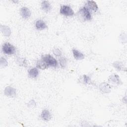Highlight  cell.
Here are the masks:
<instances>
[{
    "instance_id": "6da1fadb",
    "label": "cell",
    "mask_w": 127,
    "mask_h": 127,
    "mask_svg": "<svg viewBox=\"0 0 127 127\" xmlns=\"http://www.w3.org/2000/svg\"><path fill=\"white\" fill-rule=\"evenodd\" d=\"M77 15L79 19L82 21L90 20L92 19L91 14L89 10L85 6L81 8L77 13Z\"/></svg>"
},
{
    "instance_id": "7a4b0ae2",
    "label": "cell",
    "mask_w": 127,
    "mask_h": 127,
    "mask_svg": "<svg viewBox=\"0 0 127 127\" xmlns=\"http://www.w3.org/2000/svg\"><path fill=\"white\" fill-rule=\"evenodd\" d=\"M3 52L6 55H11L15 53V48L9 43H5L2 47Z\"/></svg>"
},
{
    "instance_id": "3957f363",
    "label": "cell",
    "mask_w": 127,
    "mask_h": 127,
    "mask_svg": "<svg viewBox=\"0 0 127 127\" xmlns=\"http://www.w3.org/2000/svg\"><path fill=\"white\" fill-rule=\"evenodd\" d=\"M42 59L45 62L49 65L56 67L58 65L57 61L50 55H45L42 56Z\"/></svg>"
},
{
    "instance_id": "277c9868",
    "label": "cell",
    "mask_w": 127,
    "mask_h": 127,
    "mask_svg": "<svg viewBox=\"0 0 127 127\" xmlns=\"http://www.w3.org/2000/svg\"><path fill=\"white\" fill-rule=\"evenodd\" d=\"M60 13L66 16H72L74 14V11L72 8L67 5H63L60 9Z\"/></svg>"
},
{
    "instance_id": "5b68a950",
    "label": "cell",
    "mask_w": 127,
    "mask_h": 127,
    "mask_svg": "<svg viewBox=\"0 0 127 127\" xmlns=\"http://www.w3.org/2000/svg\"><path fill=\"white\" fill-rule=\"evenodd\" d=\"M4 93L6 96L13 97L16 95V90L12 87L7 86L4 90Z\"/></svg>"
},
{
    "instance_id": "8992f818",
    "label": "cell",
    "mask_w": 127,
    "mask_h": 127,
    "mask_svg": "<svg viewBox=\"0 0 127 127\" xmlns=\"http://www.w3.org/2000/svg\"><path fill=\"white\" fill-rule=\"evenodd\" d=\"M89 10H91L94 12H96L98 9V6L96 3L92 0H89L87 1V3L85 6Z\"/></svg>"
},
{
    "instance_id": "52a82bcc",
    "label": "cell",
    "mask_w": 127,
    "mask_h": 127,
    "mask_svg": "<svg viewBox=\"0 0 127 127\" xmlns=\"http://www.w3.org/2000/svg\"><path fill=\"white\" fill-rule=\"evenodd\" d=\"M20 13L22 17L24 18H28L31 15V11L26 7H23L20 9Z\"/></svg>"
},
{
    "instance_id": "ba28073f",
    "label": "cell",
    "mask_w": 127,
    "mask_h": 127,
    "mask_svg": "<svg viewBox=\"0 0 127 127\" xmlns=\"http://www.w3.org/2000/svg\"><path fill=\"white\" fill-rule=\"evenodd\" d=\"M109 81L112 84L114 85H118L120 83V79L119 76L117 74H113L111 75L109 78Z\"/></svg>"
},
{
    "instance_id": "9c48e42d",
    "label": "cell",
    "mask_w": 127,
    "mask_h": 127,
    "mask_svg": "<svg viewBox=\"0 0 127 127\" xmlns=\"http://www.w3.org/2000/svg\"><path fill=\"white\" fill-rule=\"evenodd\" d=\"M0 30L2 34L6 37H8L11 34V30L9 27L5 25H0Z\"/></svg>"
},
{
    "instance_id": "30bf717a",
    "label": "cell",
    "mask_w": 127,
    "mask_h": 127,
    "mask_svg": "<svg viewBox=\"0 0 127 127\" xmlns=\"http://www.w3.org/2000/svg\"><path fill=\"white\" fill-rule=\"evenodd\" d=\"M35 27L37 29L41 30L47 28V25L45 22L42 20H38L35 22Z\"/></svg>"
},
{
    "instance_id": "8fae6325",
    "label": "cell",
    "mask_w": 127,
    "mask_h": 127,
    "mask_svg": "<svg viewBox=\"0 0 127 127\" xmlns=\"http://www.w3.org/2000/svg\"><path fill=\"white\" fill-rule=\"evenodd\" d=\"M36 66L37 67L41 69H45L48 68L49 67V65L42 59L39 60L37 62Z\"/></svg>"
},
{
    "instance_id": "7c38bea8",
    "label": "cell",
    "mask_w": 127,
    "mask_h": 127,
    "mask_svg": "<svg viewBox=\"0 0 127 127\" xmlns=\"http://www.w3.org/2000/svg\"><path fill=\"white\" fill-rule=\"evenodd\" d=\"M99 88L100 90L104 93H108L110 91L111 88L110 86L107 83H102L100 85H99Z\"/></svg>"
},
{
    "instance_id": "4fadbf2b",
    "label": "cell",
    "mask_w": 127,
    "mask_h": 127,
    "mask_svg": "<svg viewBox=\"0 0 127 127\" xmlns=\"http://www.w3.org/2000/svg\"><path fill=\"white\" fill-rule=\"evenodd\" d=\"M41 117L44 120L48 121L51 119V115L48 110H44L41 113Z\"/></svg>"
},
{
    "instance_id": "5bb4252c",
    "label": "cell",
    "mask_w": 127,
    "mask_h": 127,
    "mask_svg": "<svg viewBox=\"0 0 127 127\" xmlns=\"http://www.w3.org/2000/svg\"><path fill=\"white\" fill-rule=\"evenodd\" d=\"M72 53L74 58L77 60H81L84 58V55L78 50L74 49L72 50Z\"/></svg>"
},
{
    "instance_id": "9a60e30c",
    "label": "cell",
    "mask_w": 127,
    "mask_h": 127,
    "mask_svg": "<svg viewBox=\"0 0 127 127\" xmlns=\"http://www.w3.org/2000/svg\"><path fill=\"white\" fill-rule=\"evenodd\" d=\"M41 7L42 9L46 12H49L51 9L50 3L47 0H44L42 1L41 3Z\"/></svg>"
},
{
    "instance_id": "2e32d148",
    "label": "cell",
    "mask_w": 127,
    "mask_h": 127,
    "mask_svg": "<svg viewBox=\"0 0 127 127\" xmlns=\"http://www.w3.org/2000/svg\"><path fill=\"white\" fill-rule=\"evenodd\" d=\"M28 74L31 78H34L38 76L39 74V71L36 68H33L30 69L28 71Z\"/></svg>"
},
{
    "instance_id": "e0dca14e",
    "label": "cell",
    "mask_w": 127,
    "mask_h": 127,
    "mask_svg": "<svg viewBox=\"0 0 127 127\" xmlns=\"http://www.w3.org/2000/svg\"><path fill=\"white\" fill-rule=\"evenodd\" d=\"M79 80L80 82L84 84H87L89 82L90 79V78L86 75H83L80 77Z\"/></svg>"
},
{
    "instance_id": "ac0fdd59",
    "label": "cell",
    "mask_w": 127,
    "mask_h": 127,
    "mask_svg": "<svg viewBox=\"0 0 127 127\" xmlns=\"http://www.w3.org/2000/svg\"><path fill=\"white\" fill-rule=\"evenodd\" d=\"M16 62L20 66L26 67L27 65L26 61L25 59L22 58H18L16 59Z\"/></svg>"
},
{
    "instance_id": "d6986e66",
    "label": "cell",
    "mask_w": 127,
    "mask_h": 127,
    "mask_svg": "<svg viewBox=\"0 0 127 127\" xmlns=\"http://www.w3.org/2000/svg\"><path fill=\"white\" fill-rule=\"evenodd\" d=\"M113 66L118 69L119 70H123L124 68V66L123 64V63L120 62H116L113 63Z\"/></svg>"
},
{
    "instance_id": "ffe728a7",
    "label": "cell",
    "mask_w": 127,
    "mask_h": 127,
    "mask_svg": "<svg viewBox=\"0 0 127 127\" xmlns=\"http://www.w3.org/2000/svg\"><path fill=\"white\" fill-rule=\"evenodd\" d=\"M59 62H60L61 66L63 68L65 67V66L66 65V59L65 58H64V57L61 58L59 59Z\"/></svg>"
},
{
    "instance_id": "44dd1931",
    "label": "cell",
    "mask_w": 127,
    "mask_h": 127,
    "mask_svg": "<svg viewBox=\"0 0 127 127\" xmlns=\"http://www.w3.org/2000/svg\"><path fill=\"white\" fill-rule=\"evenodd\" d=\"M7 64H8V63L7 62L6 60L4 58L1 57L0 58V66L1 67H5L7 65Z\"/></svg>"
},
{
    "instance_id": "7402d4cb",
    "label": "cell",
    "mask_w": 127,
    "mask_h": 127,
    "mask_svg": "<svg viewBox=\"0 0 127 127\" xmlns=\"http://www.w3.org/2000/svg\"><path fill=\"white\" fill-rule=\"evenodd\" d=\"M53 54L56 56H61L62 55L61 51L58 48H56L53 50Z\"/></svg>"
},
{
    "instance_id": "603a6c76",
    "label": "cell",
    "mask_w": 127,
    "mask_h": 127,
    "mask_svg": "<svg viewBox=\"0 0 127 127\" xmlns=\"http://www.w3.org/2000/svg\"><path fill=\"white\" fill-rule=\"evenodd\" d=\"M35 105V102L33 100H31L28 103V106L29 107H34Z\"/></svg>"
}]
</instances>
